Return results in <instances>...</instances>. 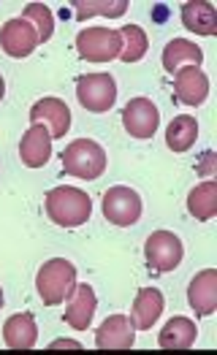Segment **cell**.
I'll use <instances>...</instances> for the list:
<instances>
[{
	"label": "cell",
	"instance_id": "ffe728a7",
	"mask_svg": "<svg viewBox=\"0 0 217 355\" xmlns=\"http://www.w3.org/2000/svg\"><path fill=\"white\" fill-rule=\"evenodd\" d=\"M160 315H163V293L157 288H141L133 301V309H130L133 328L147 331V328H153V323Z\"/></svg>",
	"mask_w": 217,
	"mask_h": 355
},
{
	"label": "cell",
	"instance_id": "603a6c76",
	"mask_svg": "<svg viewBox=\"0 0 217 355\" xmlns=\"http://www.w3.org/2000/svg\"><path fill=\"white\" fill-rule=\"evenodd\" d=\"M73 14L79 22H85L87 17H123L128 11V0H73Z\"/></svg>",
	"mask_w": 217,
	"mask_h": 355
},
{
	"label": "cell",
	"instance_id": "5bb4252c",
	"mask_svg": "<svg viewBox=\"0 0 217 355\" xmlns=\"http://www.w3.org/2000/svg\"><path fill=\"white\" fill-rule=\"evenodd\" d=\"M174 89H177V98L185 103V106H201L209 95V79L201 68L196 65H185L174 73Z\"/></svg>",
	"mask_w": 217,
	"mask_h": 355
},
{
	"label": "cell",
	"instance_id": "e0dca14e",
	"mask_svg": "<svg viewBox=\"0 0 217 355\" xmlns=\"http://www.w3.org/2000/svg\"><path fill=\"white\" fill-rule=\"evenodd\" d=\"M3 339L11 350H31L33 345L38 342V326L33 320L31 312H19L11 315L3 326Z\"/></svg>",
	"mask_w": 217,
	"mask_h": 355
},
{
	"label": "cell",
	"instance_id": "2e32d148",
	"mask_svg": "<svg viewBox=\"0 0 217 355\" xmlns=\"http://www.w3.org/2000/svg\"><path fill=\"white\" fill-rule=\"evenodd\" d=\"M182 25L196 35H217V11L209 0H187L182 6Z\"/></svg>",
	"mask_w": 217,
	"mask_h": 355
},
{
	"label": "cell",
	"instance_id": "44dd1931",
	"mask_svg": "<svg viewBox=\"0 0 217 355\" xmlns=\"http://www.w3.org/2000/svg\"><path fill=\"white\" fill-rule=\"evenodd\" d=\"M187 211L198 220V223H207L217 214V182L215 179H207L201 184H196L187 196Z\"/></svg>",
	"mask_w": 217,
	"mask_h": 355
},
{
	"label": "cell",
	"instance_id": "d4e9b609",
	"mask_svg": "<svg viewBox=\"0 0 217 355\" xmlns=\"http://www.w3.org/2000/svg\"><path fill=\"white\" fill-rule=\"evenodd\" d=\"M22 19H28L33 28H35V33H38V41H41V44L52 38V33H55V17H52L49 6H44V3H31V6L25 8Z\"/></svg>",
	"mask_w": 217,
	"mask_h": 355
},
{
	"label": "cell",
	"instance_id": "7c38bea8",
	"mask_svg": "<svg viewBox=\"0 0 217 355\" xmlns=\"http://www.w3.org/2000/svg\"><path fill=\"white\" fill-rule=\"evenodd\" d=\"M187 301L196 312V318H209L217 309V271L204 268L190 279L187 288Z\"/></svg>",
	"mask_w": 217,
	"mask_h": 355
},
{
	"label": "cell",
	"instance_id": "7402d4cb",
	"mask_svg": "<svg viewBox=\"0 0 217 355\" xmlns=\"http://www.w3.org/2000/svg\"><path fill=\"white\" fill-rule=\"evenodd\" d=\"M198 139V122L190 114H180L171 119V125L166 128V144L174 152H187Z\"/></svg>",
	"mask_w": 217,
	"mask_h": 355
},
{
	"label": "cell",
	"instance_id": "9a60e30c",
	"mask_svg": "<svg viewBox=\"0 0 217 355\" xmlns=\"http://www.w3.org/2000/svg\"><path fill=\"white\" fill-rule=\"evenodd\" d=\"M95 306H98V298L95 291L85 282V285H76L73 293L68 298V309H65V323L73 326L76 331H85V328L93 323Z\"/></svg>",
	"mask_w": 217,
	"mask_h": 355
},
{
	"label": "cell",
	"instance_id": "484cf974",
	"mask_svg": "<svg viewBox=\"0 0 217 355\" xmlns=\"http://www.w3.org/2000/svg\"><path fill=\"white\" fill-rule=\"evenodd\" d=\"M204 177H212L215 174V152H204V163H201V168H198Z\"/></svg>",
	"mask_w": 217,
	"mask_h": 355
},
{
	"label": "cell",
	"instance_id": "ba28073f",
	"mask_svg": "<svg viewBox=\"0 0 217 355\" xmlns=\"http://www.w3.org/2000/svg\"><path fill=\"white\" fill-rule=\"evenodd\" d=\"M123 125L133 139H153L160 125V112L150 98H133L123 109Z\"/></svg>",
	"mask_w": 217,
	"mask_h": 355
},
{
	"label": "cell",
	"instance_id": "6da1fadb",
	"mask_svg": "<svg viewBox=\"0 0 217 355\" xmlns=\"http://www.w3.org/2000/svg\"><path fill=\"white\" fill-rule=\"evenodd\" d=\"M44 207H46L49 220H52L55 225H60V228H79V225H85V223L90 220V214H93V201H90V196H87L85 190L68 187V184L49 190Z\"/></svg>",
	"mask_w": 217,
	"mask_h": 355
},
{
	"label": "cell",
	"instance_id": "f1b7e54d",
	"mask_svg": "<svg viewBox=\"0 0 217 355\" xmlns=\"http://www.w3.org/2000/svg\"><path fill=\"white\" fill-rule=\"evenodd\" d=\"M0 309H3V288H0Z\"/></svg>",
	"mask_w": 217,
	"mask_h": 355
},
{
	"label": "cell",
	"instance_id": "8fae6325",
	"mask_svg": "<svg viewBox=\"0 0 217 355\" xmlns=\"http://www.w3.org/2000/svg\"><path fill=\"white\" fill-rule=\"evenodd\" d=\"M136 342V328L130 318L125 315H112L106 318L101 328L95 331V347L98 350H130Z\"/></svg>",
	"mask_w": 217,
	"mask_h": 355
},
{
	"label": "cell",
	"instance_id": "8992f818",
	"mask_svg": "<svg viewBox=\"0 0 217 355\" xmlns=\"http://www.w3.org/2000/svg\"><path fill=\"white\" fill-rule=\"evenodd\" d=\"M103 217L120 228H128L133 223H139L141 217V196L133 190V187H109L103 193Z\"/></svg>",
	"mask_w": 217,
	"mask_h": 355
},
{
	"label": "cell",
	"instance_id": "ac0fdd59",
	"mask_svg": "<svg viewBox=\"0 0 217 355\" xmlns=\"http://www.w3.org/2000/svg\"><path fill=\"white\" fill-rule=\"evenodd\" d=\"M201 62H204L201 46L193 44V41H187V38H174V41H168L166 49H163V68H166L168 73H177V71L185 68V65L201 68Z\"/></svg>",
	"mask_w": 217,
	"mask_h": 355
},
{
	"label": "cell",
	"instance_id": "d6986e66",
	"mask_svg": "<svg viewBox=\"0 0 217 355\" xmlns=\"http://www.w3.org/2000/svg\"><path fill=\"white\" fill-rule=\"evenodd\" d=\"M196 336H198V328L190 318H171L160 331L157 345L163 350H190L196 345Z\"/></svg>",
	"mask_w": 217,
	"mask_h": 355
},
{
	"label": "cell",
	"instance_id": "52a82bcc",
	"mask_svg": "<svg viewBox=\"0 0 217 355\" xmlns=\"http://www.w3.org/2000/svg\"><path fill=\"white\" fill-rule=\"evenodd\" d=\"M182 255H185V247L180 236L171 231H155L144 244V258L157 271H174L182 263Z\"/></svg>",
	"mask_w": 217,
	"mask_h": 355
},
{
	"label": "cell",
	"instance_id": "4fadbf2b",
	"mask_svg": "<svg viewBox=\"0 0 217 355\" xmlns=\"http://www.w3.org/2000/svg\"><path fill=\"white\" fill-rule=\"evenodd\" d=\"M19 157L28 168H41L52 157V136L46 125H31L19 141Z\"/></svg>",
	"mask_w": 217,
	"mask_h": 355
},
{
	"label": "cell",
	"instance_id": "cb8c5ba5",
	"mask_svg": "<svg viewBox=\"0 0 217 355\" xmlns=\"http://www.w3.org/2000/svg\"><path fill=\"white\" fill-rule=\"evenodd\" d=\"M120 35H123V52H120L123 62H139L147 55L150 41H147V33L139 25H125V28H120Z\"/></svg>",
	"mask_w": 217,
	"mask_h": 355
},
{
	"label": "cell",
	"instance_id": "9c48e42d",
	"mask_svg": "<svg viewBox=\"0 0 217 355\" xmlns=\"http://www.w3.org/2000/svg\"><path fill=\"white\" fill-rule=\"evenodd\" d=\"M38 44H41V41H38L35 28H33L28 19H22V17L8 19V22L3 25V30H0V49L14 60L28 58Z\"/></svg>",
	"mask_w": 217,
	"mask_h": 355
},
{
	"label": "cell",
	"instance_id": "4316f807",
	"mask_svg": "<svg viewBox=\"0 0 217 355\" xmlns=\"http://www.w3.org/2000/svg\"><path fill=\"white\" fill-rule=\"evenodd\" d=\"M52 347H73V350H79V342H71V339H60V342H52Z\"/></svg>",
	"mask_w": 217,
	"mask_h": 355
},
{
	"label": "cell",
	"instance_id": "7a4b0ae2",
	"mask_svg": "<svg viewBox=\"0 0 217 355\" xmlns=\"http://www.w3.org/2000/svg\"><path fill=\"white\" fill-rule=\"evenodd\" d=\"M73 288H76V266L65 258L46 261L35 274V291L46 306H58L62 301H68Z\"/></svg>",
	"mask_w": 217,
	"mask_h": 355
},
{
	"label": "cell",
	"instance_id": "30bf717a",
	"mask_svg": "<svg viewBox=\"0 0 217 355\" xmlns=\"http://www.w3.org/2000/svg\"><path fill=\"white\" fill-rule=\"evenodd\" d=\"M31 122L33 125H46L52 139H62L71 128V109L62 103L60 98H41L35 101L31 109Z\"/></svg>",
	"mask_w": 217,
	"mask_h": 355
},
{
	"label": "cell",
	"instance_id": "3957f363",
	"mask_svg": "<svg viewBox=\"0 0 217 355\" xmlns=\"http://www.w3.org/2000/svg\"><path fill=\"white\" fill-rule=\"evenodd\" d=\"M62 171L79 179H98L106 171V152L93 139H76L62 149Z\"/></svg>",
	"mask_w": 217,
	"mask_h": 355
},
{
	"label": "cell",
	"instance_id": "277c9868",
	"mask_svg": "<svg viewBox=\"0 0 217 355\" xmlns=\"http://www.w3.org/2000/svg\"><path fill=\"white\" fill-rule=\"evenodd\" d=\"M76 49H79V58H85L87 62H109L120 58L123 35L120 30L112 28H85L76 35Z\"/></svg>",
	"mask_w": 217,
	"mask_h": 355
},
{
	"label": "cell",
	"instance_id": "83f0119b",
	"mask_svg": "<svg viewBox=\"0 0 217 355\" xmlns=\"http://www.w3.org/2000/svg\"><path fill=\"white\" fill-rule=\"evenodd\" d=\"M3 95H6V82H3V76H0V101H3Z\"/></svg>",
	"mask_w": 217,
	"mask_h": 355
},
{
	"label": "cell",
	"instance_id": "5b68a950",
	"mask_svg": "<svg viewBox=\"0 0 217 355\" xmlns=\"http://www.w3.org/2000/svg\"><path fill=\"white\" fill-rule=\"evenodd\" d=\"M76 98L87 112L103 114L117 101V82L112 73H85L76 79Z\"/></svg>",
	"mask_w": 217,
	"mask_h": 355
}]
</instances>
